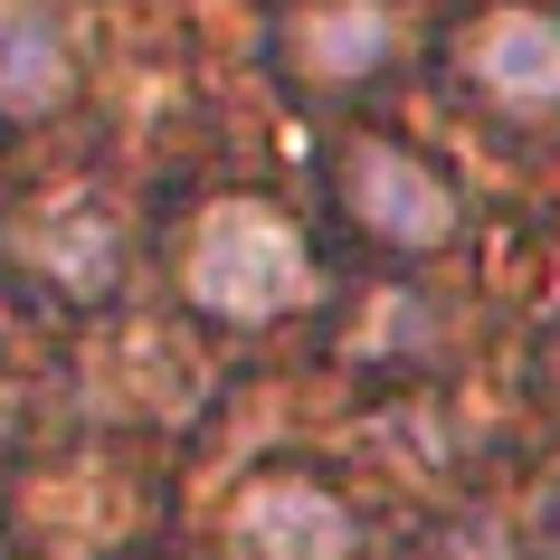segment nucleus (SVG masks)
I'll return each instance as SVG.
<instances>
[{"label": "nucleus", "instance_id": "1", "mask_svg": "<svg viewBox=\"0 0 560 560\" xmlns=\"http://www.w3.org/2000/svg\"><path fill=\"white\" fill-rule=\"evenodd\" d=\"M314 285H324L314 237H304L276 200L209 209V229L190 237V257H180V295L200 304L209 324H285V314L314 304Z\"/></svg>", "mask_w": 560, "mask_h": 560}, {"label": "nucleus", "instance_id": "2", "mask_svg": "<svg viewBox=\"0 0 560 560\" xmlns=\"http://www.w3.org/2000/svg\"><path fill=\"white\" fill-rule=\"evenodd\" d=\"M332 209L361 247H381L389 266H428L466 237V190L428 162V152L389 143V133H361V143L332 152Z\"/></svg>", "mask_w": 560, "mask_h": 560}, {"label": "nucleus", "instance_id": "3", "mask_svg": "<svg viewBox=\"0 0 560 560\" xmlns=\"http://www.w3.org/2000/svg\"><path fill=\"white\" fill-rule=\"evenodd\" d=\"M237 560H361V513L324 475H257L229 503Z\"/></svg>", "mask_w": 560, "mask_h": 560}, {"label": "nucleus", "instance_id": "4", "mask_svg": "<svg viewBox=\"0 0 560 560\" xmlns=\"http://www.w3.org/2000/svg\"><path fill=\"white\" fill-rule=\"evenodd\" d=\"M466 86L494 115L560 124V20L551 10H485L466 38Z\"/></svg>", "mask_w": 560, "mask_h": 560}, {"label": "nucleus", "instance_id": "5", "mask_svg": "<svg viewBox=\"0 0 560 560\" xmlns=\"http://www.w3.org/2000/svg\"><path fill=\"white\" fill-rule=\"evenodd\" d=\"M276 58L295 67V86L352 95V86H371V77L399 58V10H381V0H324V10H295V20L276 30Z\"/></svg>", "mask_w": 560, "mask_h": 560}, {"label": "nucleus", "instance_id": "6", "mask_svg": "<svg viewBox=\"0 0 560 560\" xmlns=\"http://www.w3.org/2000/svg\"><path fill=\"white\" fill-rule=\"evenodd\" d=\"M20 257L58 285V304H105L124 285V229L105 219V200H86V190L38 200L30 229H20Z\"/></svg>", "mask_w": 560, "mask_h": 560}, {"label": "nucleus", "instance_id": "7", "mask_svg": "<svg viewBox=\"0 0 560 560\" xmlns=\"http://www.w3.org/2000/svg\"><path fill=\"white\" fill-rule=\"evenodd\" d=\"M77 95V48L38 0H0V115L38 124Z\"/></svg>", "mask_w": 560, "mask_h": 560}, {"label": "nucleus", "instance_id": "8", "mask_svg": "<svg viewBox=\"0 0 560 560\" xmlns=\"http://www.w3.org/2000/svg\"><path fill=\"white\" fill-rule=\"evenodd\" d=\"M428 551H438V560H523V551H503L494 513H446V523L428 532Z\"/></svg>", "mask_w": 560, "mask_h": 560}, {"label": "nucleus", "instance_id": "9", "mask_svg": "<svg viewBox=\"0 0 560 560\" xmlns=\"http://www.w3.org/2000/svg\"><path fill=\"white\" fill-rule=\"evenodd\" d=\"M532 560H560V485L532 503Z\"/></svg>", "mask_w": 560, "mask_h": 560}, {"label": "nucleus", "instance_id": "10", "mask_svg": "<svg viewBox=\"0 0 560 560\" xmlns=\"http://www.w3.org/2000/svg\"><path fill=\"white\" fill-rule=\"evenodd\" d=\"M0 446H10V381H0Z\"/></svg>", "mask_w": 560, "mask_h": 560}]
</instances>
